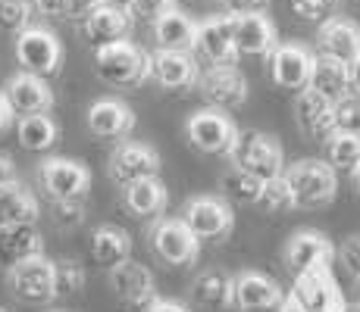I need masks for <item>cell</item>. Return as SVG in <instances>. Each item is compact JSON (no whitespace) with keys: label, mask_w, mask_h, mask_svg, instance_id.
I'll use <instances>...</instances> for the list:
<instances>
[{"label":"cell","mask_w":360,"mask_h":312,"mask_svg":"<svg viewBox=\"0 0 360 312\" xmlns=\"http://www.w3.org/2000/svg\"><path fill=\"white\" fill-rule=\"evenodd\" d=\"M110 287H113V294L131 309H148L150 303L157 300V284H154L150 269L141 266V262H131V259L110 269Z\"/></svg>","instance_id":"obj_14"},{"label":"cell","mask_w":360,"mask_h":312,"mask_svg":"<svg viewBox=\"0 0 360 312\" xmlns=\"http://www.w3.org/2000/svg\"><path fill=\"white\" fill-rule=\"evenodd\" d=\"M226 16H266L269 0H223Z\"/></svg>","instance_id":"obj_42"},{"label":"cell","mask_w":360,"mask_h":312,"mask_svg":"<svg viewBox=\"0 0 360 312\" xmlns=\"http://www.w3.org/2000/svg\"><path fill=\"white\" fill-rule=\"evenodd\" d=\"M285 269L301 278V275L310 272H323V269H332V259H335V244L320 231H297L292 234V240L285 244Z\"/></svg>","instance_id":"obj_7"},{"label":"cell","mask_w":360,"mask_h":312,"mask_svg":"<svg viewBox=\"0 0 360 312\" xmlns=\"http://www.w3.org/2000/svg\"><path fill=\"white\" fill-rule=\"evenodd\" d=\"M310 66H314V53L301 44H276V50L269 53V75L279 88H292V91L307 88Z\"/></svg>","instance_id":"obj_16"},{"label":"cell","mask_w":360,"mask_h":312,"mask_svg":"<svg viewBox=\"0 0 360 312\" xmlns=\"http://www.w3.org/2000/svg\"><path fill=\"white\" fill-rule=\"evenodd\" d=\"M6 284H10L13 297L22 303H51L53 300V269L51 259L34 256L19 266L6 269Z\"/></svg>","instance_id":"obj_11"},{"label":"cell","mask_w":360,"mask_h":312,"mask_svg":"<svg viewBox=\"0 0 360 312\" xmlns=\"http://www.w3.org/2000/svg\"><path fill=\"white\" fill-rule=\"evenodd\" d=\"M182 222L198 240H226L235 228V212L223 197H195L185 203Z\"/></svg>","instance_id":"obj_5"},{"label":"cell","mask_w":360,"mask_h":312,"mask_svg":"<svg viewBox=\"0 0 360 312\" xmlns=\"http://www.w3.org/2000/svg\"><path fill=\"white\" fill-rule=\"evenodd\" d=\"M288 191H292L295 206H304V210H320V206H329L335 200L338 191V175L329 169L323 159H301V163L288 165L282 172Z\"/></svg>","instance_id":"obj_2"},{"label":"cell","mask_w":360,"mask_h":312,"mask_svg":"<svg viewBox=\"0 0 360 312\" xmlns=\"http://www.w3.org/2000/svg\"><path fill=\"white\" fill-rule=\"evenodd\" d=\"M176 10V0H131L129 4V19L138 22H157L160 16Z\"/></svg>","instance_id":"obj_39"},{"label":"cell","mask_w":360,"mask_h":312,"mask_svg":"<svg viewBox=\"0 0 360 312\" xmlns=\"http://www.w3.org/2000/svg\"><path fill=\"white\" fill-rule=\"evenodd\" d=\"M44 256V240L34 225H4L0 228V269H13L25 259Z\"/></svg>","instance_id":"obj_22"},{"label":"cell","mask_w":360,"mask_h":312,"mask_svg":"<svg viewBox=\"0 0 360 312\" xmlns=\"http://www.w3.org/2000/svg\"><path fill=\"white\" fill-rule=\"evenodd\" d=\"M348 85H351V94L360 97V53L348 62Z\"/></svg>","instance_id":"obj_47"},{"label":"cell","mask_w":360,"mask_h":312,"mask_svg":"<svg viewBox=\"0 0 360 312\" xmlns=\"http://www.w3.org/2000/svg\"><path fill=\"white\" fill-rule=\"evenodd\" d=\"M307 88H310V91H316L320 97H326L329 103L342 100V97L351 91V85H348V66H345V62L329 60V57H314Z\"/></svg>","instance_id":"obj_27"},{"label":"cell","mask_w":360,"mask_h":312,"mask_svg":"<svg viewBox=\"0 0 360 312\" xmlns=\"http://www.w3.org/2000/svg\"><path fill=\"white\" fill-rule=\"evenodd\" d=\"M338 256H342L345 269H348L354 278H360V238H348L342 244V250H335Z\"/></svg>","instance_id":"obj_43"},{"label":"cell","mask_w":360,"mask_h":312,"mask_svg":"<svg viewBox=\"0 0 360 312\" xmlns=\"http://www.w3.org/2000/svg\"><path fill=\"white\" fill-rule=\"evenodd\" d=\"M32 22V4L29 0H0V32L19 34Z\"/></svg>","instance_id":"obj_37"},{"label":"cell","mask_w":360,"mask_h":312,"mask_svg":"<svg viewBox=\"0 0 360 312\" xmlns=\"http://www.w3.org/2000/svg\"><path fill=\"white\" fill-rule=\"evenodd\" d=\"M101 6V0H66L63 6V19H72V22H85L94 10Z\"/></svg>","instance_id":"obj_44"},{"label":"cell","mask_w":360,"mask_h":312,"mask_svg":"<svg viewBox=\"0 0 360 312\" xmlns=\"http://www.w3.org/2000/svg\"><path fill=\"white\" fill-rule=\"evenodd\" d=\"M345 297L342 287L332 278V269L323 272H310L295 278V287L288 294H282L279 312H345Z\"/></svg>","instance_id":"obj_4"},{"label":"cell","mask_w":360,"mask_h":312,"mask_svg":"<svg viewBox=\"0 0 360 312\" xmlns=\"http://www.w3.org/2000/svg\"><path fill=\"white\" fill-rule=\"evenodd\" d=\"M38 200L25 184H0V228L4 225H34L38 222Z\"/></svg>","instance_id":"obj_25"},{"label":"cell","mask_w":360,"mask_h":312,"mask_svg":"<svg viewBox=\"0 0 360 312\" xmlns=\"http://www.w3.org/2000/svg\"><path fill=\"white\" fill-rule=\"evenodd\" d=\"M295 119L301 125L304 135L310 137H326L335 131V122H332V103L326 97H320L310 88H301L295 97Z\"/></svg>","instance_id":"obj_24"},{"label":"cell","mask_w":360,"mask_h":312,"mask_svg":"<svg viewBox=\"0 0 360 312\" xmlns=\"http://www.w3.org/2000/svg\"><path fill=\"white\" fill-rule=\"evenodd\" d=\"M131 29L129 13L122 10H110V6H98L91 16L85 19V38L94 47H107L116 41H126V34Z\"/></svg>","instance_id":"obj_28"},{"label":"cell","mask_w":360,"mask_h":312,"mask_svg":"<svg viewBox=\"0 0 360 312\" xmlns=\"http://www.w3.org/2000/svg\"><path fill=\"white\" fill-rule=\"evenodd\" d=\"M6 103H10L13 113L19 116H38V113H47L53 107V91L44 79L38 75H29V72H19L6 81Z\"/></svg>","instance_id":"obj_17"},{"label":"cell","mask_w":360,"mask_h":312,"mask_svg":"<svg viewBox=\"0 0 360 312\" xmlns=\"http://www.w3.org/2000/svg\"><path fill=\"white\" fill-rule=\"evenodd\" d=\"M88 128H91V135L103 137V141H120V137L131 135V128H135V113H131L129 103L103 97V100H94L88 107Z\"/></svg>","instance_id":"obj_19"},{"label":"cell","mask_w":360,"mask_h":312,"mask_svg":"<svg viewBox=\"0 0 360 312\" xmlns=\"http://www.w3.org/2000/svg\"><path fill=\"white\" fill-rule=\"evenodd\" d=\"M260 178H254L251 172L238 169V165H229V169L223 172V178H219V187H223V194L229 200H238V203H257L260 197Z\"/></svg>","instance_id":"obj_34"},{"label":"cell","mask_w":360,"mask_h":312,"mask_svg":"<svg viewBox=\"0 0 360 312\" xmlns=\"http://www.w3.org/2000/svg\"><path fill=\"white\" fill-rule=\"evenodd\" d=\"M169 194L160 178H141V182H131L122 187V203L131 216H157L166 206Z\"/></svg>","instance_id":"obj_30"},{"label":"cell","mask_w":360,"mask_h":312,"mask_svg":"<svg viewBox=\"0 0 360 312\" xmlns=\"http://www.w3.org/2000/svg\"><path fill=\"white\" fill-rule=\"evenodd\" d=\"M285 290L279 287L273 278L260 272H241L232 275V306L241 312H263L276 309Z\"/></svg>","instance_id":"obj_15"},{"label":"cell","mask_w":360,"mask_h":312,"mask_svg":"<svg viewBox=\"0 0 360 312\" xmlns=\"http://www.w3.org/2000/svg\"><path fill=\"white\" fill-rule=\"evenodd\" d=\"M198 88L210 109H235L248 100V81L235 66H210L198 75Z\"/></svg>","instance_id":"obj_12"},{"label":"cell","mask_w":360,"mask_h":312,"mask_svg":"<svg viewBox=\"0 0 360 312\" xmlns=\"http://www.w3.org/2000/svg\"><path fill=\"white\" fill-rule=\"evenodd\" d=\"M195 34H198V25L179 10L166 13V16H160L154 22L157 50H182V53H188L191 47H195Z\"/></svg>","instance_id":"obj_29"},{"label":"cell","mask_w":360,"mask_h":312,"mask_svg":"<svg viewBox=\"0 0 360 312\" xmlns=\"http://www.w3.org/2000/svg\"><path fill=\"white\" fill-rule=\"evenodd\" d=\"M345 312H360V303H348V306H345Z\"/></svg>","instance_id":"obj_52"},{"label":"cell","mask_w":360,"mask_h":312,"mask_svg":"<svg viewBox=\"0 0 360 312\" xmlns=\"http://www.w3.org/2000/svg\"><path fill=\"white\" fill-rule=\"evenodd\" d=\"M360 53V25L351 19L332 16L320 25V57H329L348 66Z\"/></svg>","instance_id":"obj_21"},{"label":"cell","mask_w":360,"mask_h":312,"mask_svg":"<svg viewBox=\"0 0 360 312\" xmlns=\"http://www.w3.org/2000/svg\"><path fill=\"white\" fill-rule=\"evenodd\" d=\"M185 135H188V141L195 144L200 154L229 156L238 128H235V122L226 113H219V109H200V113H195L185 122Z\"/></svg>","instance_id":"obj_8"},{"label":"cell","mask_w":360,"mask_h":312,"mask_svg":"<svg viewBox=\"0 0 360 312\" xmlns=\"http://www.w3.org/2000/svg\"><path fill=\"white\" fill-rule=\"evenodd\" d=\"M53 222L60 228H75L85 222V200H53Z\"/></svg>","instance_id":"obj_41"},{"label":"cell","mask_w":360,"mask_h":312,"mask_svg":"<svg viewBox=\"0 0 360 312\" xmlns=\"http://www.w3.org/2000/svg\"><path fill=\"white\" fill-rule=\"evenodd\" d=\"M191 300L198 306H207V309H217V306H232V275L226 272H200L195 284H191Z\"/></svg>","instance_id":"obj_33"},{"label":"cell","mask_w":360,"mask_h":312,"mask_svg":"<svg viewBox=\"0 0 360 312\" xmlns=\"http://www.w3.org/2000/svg\"><path fill=\"white\" fill-rule=\"evenodd\" d=\"M38 178L51 200H85L88 187H91V175H88L85 165L66 156L44 159L38 169Z\"/></svg>","instance_id":"obj_10"},{"label":"cell","mask_w":360,"mask_h":312,"mask_svg":"<svg viewBox=\"0 0 360 312\" xmlns=\"http://www.w3.org/2000/svg\"><path fill=\"white\" fill-rule=\"evenodd\" d=\"M351 175H354V184H357V194H360V165H357L354 172H351Z\"/></svg>","instance_id":"obj_51"},{"label":"cell","mask_w":360,"mask_h":312,"mask_svg":"<svg viewBox=\"0 0 360 312\" xmlns=\"http://www.w3.org/2000/svg\"><path fill=\"white\" fill-rule=\"evenodd\" d=\"M229 19H232L235 53L266 57V53L276 50L279 38H276V25L269 16H229Z\"/></svg>","instance_id":"obj_18"},{"label":"cell","mask_w":360,"mask_h":312,"mask_svg":"<svg viewBox=\"0 0 360 312\" xmlns=\"http://www.w3.org/2000/svg\"><path fill=\"white\" fill-rule=\"evenodd\" d=\"M150 57V79L163 88H191L198 81V66L182 50H154Z\"/></svg>","instance_id":"obj_23"},{"label":"cell","mask_w":360,"mask_h":312,"mask_svg":"<svg viewBox=\"0 0 360 312\" xmlns=\"http://www.w3.org/2000/svg\"><path fill=\"white\" fill-rule=\"evenodd\" d=\"M150 247L169 266H188L198 259L200 240L185 228L182 219H163L150 228Z\"/></svg>","instance_id":"obj_13"},{"label":"cell","mask_w":360,"mask_h":312,"mask_svg":"<svg viewBox=\"0 0 360 312\" xmlns=\"http://www.w3.org/2000/svg\"><path fill=\"white\" fill-rule=\"evenodd\" d=\"M32 6L47 19H63V6L66 0H32Z\"/></svg>","instance_id":"obj_45"},{"label":"cell","mask_w":360,"mask_h":312,"mask_svg":"<svg viewBox=\"0 0 360 312\" xmlns=\"http://www.w3.org/2000/svg\"><path fill=\"white\" fill-rule=\"evenodd\" d=\"M16 60L29 75L47 79V75L60 72L63 47H60V41H57V34L53 32L29 25L25 32L16 34Z\"/></svg>","instance_id":"obj_6"},{"label":"cell","mask_w":360,"mask_h":312,"mask_svg":"<svg viewBox=\"0 0 360 312\" xmlns=\"http://www.w3.org/2000/svg\"><path fill=\"white\" fill-rule=\"evenodd\" d=\"M332 122H335V131L360 135V97L348 91L342 100L332 103Z\"/></svg>","instance_id":"obj_38"},{"label":"cell","mask_w":360,"mask_h":312,"mask_svg":"<svg viewBox=\"0 0 360 312\" xmlns=\"http://www.w3.org/2000/svg\"><path fill=\"white\" fill-rule=\"evenodd\" d=\"M354 281H357V294H360V278H354Z\"/></svg>","instance_id":"obj_53"},{"label":"cell","mask_w":360,"mask_h":312,"mask_svg":"<svg viewBox=\"0 0 360 312\" xmlns=\"http://www.w3.org/2000/svg\"><path fill=\"white\" fill-rule=\"evenodd\" d=\"M292 10L307 22H326L338 10V0H292Z\"/></svg>","instance_id":"obj_40"},{"label":"cell","mask_w":360,"mask_h":312,"mask_svg":"<svg viewBox=\"0 0 360 312\" xmlns=\"http://www.w3.org/2000/svg\"><path fill=\"white\" fill-rule=\"evenodd\" d=\"M91 256L103 269H116L131 256V238L120 225H98L91 234Z\"/></svg>","instance_id":"obj_26"},{"label":"cell","mask_w":360,"mask_h":312,"mask_svg":"<svg viewBox=\"0 0 360 312\" xmlns=\"http://www.w3.org/2000/svg\"><path fill=\"white\" fill-rule=\"evenodd\" d=\"M6 182H16V163H13L10 154L0 150V184H6Z\"/></svg>","instance_id":"obj_46"},{"label":"cell","mask_w":360,"mask_h":312,"mask_svg":"<svg viewBox=\"0 0 360 312\" xmlns=\"http://www.w3.org/2000/svg\"><path fill=\"white\" fill-rule=\"evenodd\" d=\"M144 312H188V306H182L176 300H154Z\"/></svg>","instance_id":"obj_48"},{"label":"cell","mask_w":360,"mask_h":312,"mask_svg":"<svg viewBox=\"0 0 360 312\" xmlns=\"http://www.w3.org/2000/svg\"><path fill=\"white\" fill-rule=\"evenodd\" d=\"M254 206H260L263 212H285V210H292L295 206V200H292V191H288V184H285V178H269V182H263L260 184V197H257V203Z\"/></svg>","instance_id":"obj_36"},{"label":"cell","mask_w":360,"mask_h":312,"mask_svg":"<svg viewBox=\"0 0 360 312\" xmlns=\"http://www.w3.org/2000/svg\"><path fill=\"white\" fill-rule=\"evenodd\" d=\"M94 72H98L101 81H107L113 88H135L144 79H150V57L131 41H116V44L98 47Z\"/></svg>","instance_id":"obj_3"},{"label":"cell","mask_w":360,"mask_h":312,"mask_svg":"<svg viewBox=\"0 0 360 312\" xmlns=\"http://www.w3.org/2000/svg\"><path fill=\"white\" fill-rule=\"evenodd\" d=\"M129 4H131V0H101V6H110V10H122V13H129Z\"/></svg>","instance_id":"obj_50"},{"label":"cell","mask_w":360,"mask_h":312,"mask_svg":"<svg viewBox=\"0 0 360 312\" xmlns=\"http://www.w3.org/2000/svg\"><path fill=\"white\" fill-rule=\"evenodd\" d=\"M13 119H16V113L10 109V103H6V97L0 94V131H6L13 125Z\"/></svg>","instance_id":"obj_49"},{"label":"cell","mask_w":360,"mask_h":312,"mask_svg":"<svg viewBox=\"0 0 360 312\" xmlns=\"http://www.w3.org/2000/svg\"><path fill=\"white\" fill-rule=\"evenodd\" d=\"M195 47L204 53L213 66H232L235 62V41H232V19L229 16H213L198 25Z\"/></svg>","instance_id":"obj_20"},{"label":"cell","mask_w":360,"mask_h":312,"mask_svg":"<svg viewBox=\"0 0 360 312\" xmlns=\"http://www.w3.org/2000/svg\"><path fill=\"white\" fill-rule=\"evenodd\" d=\"M229 163L238 169L251 172L260 182L279 178L285 172V154L273 135H263L257 128H241L235 135V144L229 150Z\"/></svg>","instance_id":"obj_1"},{"label":"cell","mask_w":360,"mask_h":312,"mask_svg":"<svg viewBox=\"0 0 360 312\" xmlns=\"http://www.w3.org/2000/svg\"><path fill=\"white\" fill-rule=\"evenodd\" d=\"M53 269V300L57 297H75L85 287V269L75 259H57L51 262Z\"/></svg>","instance_id":"obj_35"},{"label":"cell","mask_w":360,"mask_h":312,"mask_svg":"<svg viewBox=\"0 0 360 312\" xmlns=\"http://www.w3.org/2000/svg\"><path fill=\"white\" fill-rule=\"evenodd\" d=\"M16 135H19V144H22L25 150H32V154H44V150H51L53 144L60 141V128H57V122H53L47 113H38V116H19Z\"/></svg>","instance_id":"obj_32"},{"label":"cell","mask_w":360,"mask_h":312,"mask_svg":"<svg viewBox=\"0 0 360 312\" xmlns=\"http://www.w3.org/2000/svg\"><path fill=\"white\" fill-rule=\"evenodd\" d=\"M323 163L329 165L332 172H354L360 165V135H351V131H332V135L323 137Z\"/></svg>","instance_id":"obj_31"},{"label":"cell","mask_w":360,"mask_h":312,"mask_svg":"<svg viewBox=\"0 0 360 312\" xmlns=\"http://www.w3.org/2000/svg\"><path fill=\"white\" fill-rule=\"evenodd\" d=\"M107 169H110V178L120 187L141 182V178H160V154H157L150 144L122 141L120 147L110 154Z\"/></svg>","instance_id":"obj_9"}]
</instances>
